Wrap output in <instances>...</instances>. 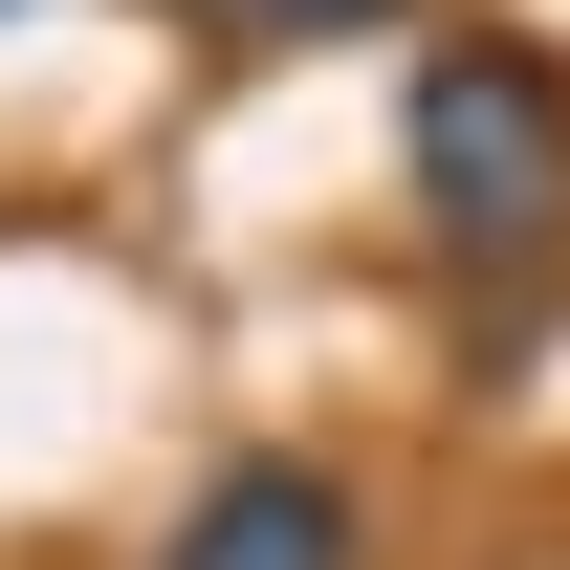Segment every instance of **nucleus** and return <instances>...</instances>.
Returning <instances> with one entry per match:
<instances>
[{
    "mask_svg": "<svg viewBox=\"0 0 570 570\" xmlns=\"http://www.w3.org/2000/svg\"><path fill=\"white\" fill-rule=\"evenodd\" d=\"M198 45H373V22H417V0H176Z\"/></svg>",
    "mask_w": 570,
    "mask_h": 570,
    "instance_id": "obj_3",
    "label": "nucleus"
},
{
    "mask_svg": "<svg viewBox=\"0 0 570 570\" xmlns=\"http://www.w3.org/2000/svg\"><path fill=\"white\" fill-rule=\"evenodd\" d=\"M154 570H373V483L330 439H242V461H198V504L154 527Z\"/></svg>",
    "mask_w": 570,
    "mask_h": 570,
    "instance_id": "obj_2",
    "label": "nucleus"
},
{
    "mask_svg": "<svg viewBox=\"0 0 570 570\" xmlns=\"http://www.w3.org/2000/svg\"><path fill=\"white\" fill-rule=\"evenodd\" d=\"M0 22H45V0H0Z\"/></svg>",
    "mask_w": 570,
    "mask_h": 570,
    "instance_id": "obj_4",
    "label": "nucleus"
},
{
    "mask_svg": "<svg viewBox=\"0 0 570 570\" xmlns=\"http://www.w3.org/2000/svg\"><path fill=\"white\" fill-rule=\"evenodd\" d=\"M395 198L461 285H549L570 264V45L549 22H439L395 88Z\"/></svg>",
    "mask_w": 570,
    "mask_h": 570,
    "instance_id": "obj_1",
    "label": "nucleus"
}]
</instances>
